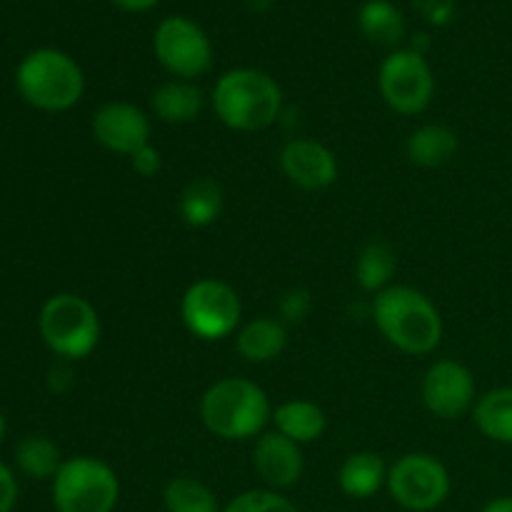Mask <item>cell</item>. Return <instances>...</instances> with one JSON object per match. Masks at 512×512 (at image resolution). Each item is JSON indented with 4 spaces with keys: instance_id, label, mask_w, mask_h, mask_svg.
Returning <instances> with one entry per match:
<instances>
[{
    "instance_id": "1",
    "label": "cell",
    "mask_w": 512,
    "mask_h": 512,
    "mask_svg": "<svg viewBox=\"0 0 512 512\" xmlns=\"http://www.w3.org/2000/svg\"><path fill=\"white\" fill-rule=\"evenodd\" d=\"M373 323L400 353L428 355L443 340V318L433 300L410 285H390L373 300Z\"/></svg>"
},
{
    "instance_id": "2",
    "label": "cell",
    "mask_w": 512,
    "mask_h": 512,
    "mask_svg": "<svg viewBox=\"0 0 512 512\" xmlns=\"http://www.w3.org/2000/svg\"><path fill=\"white\" fill-rule=\"evenodd\" d=\"M215 118L238 133L265 130L283 110V90L278 80L258 68H233L223 73L210 93Z\"/></svg>"
},
{
    "instance_id": "3",
    "label": "cell",
    "mask_w": 512,
    "mask_h": 512,
    "mask_svg": "<svg viewBox=\"0 0 512 512\" xmlns=\"http://www.w3.org/2000/svg\"><path fill=\"white\" fill-rule=\"evenodd\" d=\"M273 418L268 393L245 378H223L200 398V420L220 440H250Z\"/></svg>"
},
{
    "instance_id": "4",
    "label": "cell",
    "mask_w": 512,
    "mask_h": 512,
    "mask_svg": "<svg viewBox=\"0 0 512 512\" xmlns=\"http://www.w3.org/2000/svg\"><path fill=\"white\" fill-rule=\"evenodd\" d=\"M20 98L45 113H63L80 103L85 75L78 60L58 48H38L20 60L15 70Z\"/></svg>"
},
{
    "instance_id": "5",
    "label": "cell",
    "mask_w": 512,
    "mask_h": 512,
    "mask_svg": "<svg viewBox=\"0 0 512 512\" xmlns=\"http://www.w3.org/2000/svg\"><path fill=\"white\" fill-rule=\"evenodd\" d=\"M40 338L58 358L83 360L98 348V310L75 293H58L40 308Z\"/></svg>"
},
{
    "instance_id": "6",
    "label": "cell",
    "mask_w": 512,
    "mask_h": 512,
    "mask_svg": "<svg viewBox=\"0 0 512 512\" xmlns=\"http://www.w3.org/2000/svg\"><path fill=\"white\" fill-rule=\"evenodd\" d=\"M118 498L115 470L90 455L65 460L53 478V505L58 512H113Z\"/></svg>"
},
{
    "instance_id": "7",
    "label": "cell",
    "mask_w": 512,
    "mask_h": 512,
    "mask_svg": "<svg viewBox=\"0 0 512 512\" xmlns=\"http://www.w3.org/2000/svg\"><path fill=\"white\" fill-rule=\"evenodd\" d=\"M180 318L185 328L205 343L238 333L243 318L240 295L218 278L195 280L180 300Z\"/></svg>"
},
{
    "instance_id": "8",
    "label": "cell",
    "mask_w": 512,
    "mask_h": 512,
    "mask_svg": "<svg viewBox=\"0 0 512 512\" xmlns=\"http://www.w3.org/2000/svg\"><path fill=\"white\" fill-rule=\"evenodd\" d=\"M153 53L178 80L203 78L213 68V43L208 33L185 15H168L160 20L153 35Z\"/></svg>"
},
{
    "instance_id": "9",
    "label": "cell",
    "mask_w": 512,
    "mask_h": 512,
    "mask_svg": "<svg viewBox=\"0 0 512 512\" xmlns=\"http://www.w3.org/2000/svg\"><path fill=\"white\" fill-rule=\"evenodd\" d=\"M388 493L403 510L430 512L448 500V468L435 455L408 453L388 468Z\"/></svg>"
},
{
    "instance_id": "10",
    "label": "cell",
    "mask_w": 512,
    "mask_h": 512,
    "mask_svg": "<svg viewBox=\"0 0 512 512\" xmlns=\"http://www.w3.org/2000/svg\"><path fill=\"white\" fill-rule=\"evenodd\" d=\"M378 88L395 113L418 115L433 103L435 78L420 50L398 48L380 65Z\"/></svg>"
},
{
    "instance_id": "11",
    "label": "cell",
    "mask_w": 512,
    "mask_h": 512,
    "mask_svg": "<svg viewBox=\"0 0 512 512\" xmlns=\"http://www.w3.org/2000/svg\"><path fill=\"white\" fill-rule=\"evenodd\" d=\"M423 405L443 420H455L475 408V378L458 360H435L420 383Z\"/></svg>"
},
{
    "instance_id": "12",
    "label": "cell",
    "mask_w": 512,
    "mask_h": 512,
    "mask_svg": "<svg viewBox=\"0 0 512 512\" xmlns=\"http://www.w3.org/2000/svg\"><path fill=\"white\" fill-rule=\"evenodd\" d=\"M90 128H93V138L105 150L125 155V158L148 145L150 133H153L148 113L128 100H110V103L100 105L93 113Z\"/></svg>"
},
{
    "instance_id": "13",
    "label": "cell",
    "mask_w": 512,
    "mask_h": 512,
    "mask_svg": "<svg viewBox=\"0 0 512 512\" xmlns=\"http://www.w3.org/2000/svg\"><path fill=\"white\" fill-rule=\"evenodd\" d=\"M280 170L303 190H325L338 180V160L328 145L310 138L288 140L280 150Z\"/></svg>"
},
{
    "instance_id": "14",
    "label": "cell",
    "mask_w": 512,
    "mask_h": 512,
    "mask_svg": "<svg viewBox=\"0 0 512 512\" xmlns=\"http://www.w3.org/2000/svg\"><path fill=\"white\" fill-rule=\"evenodd\" d=\"M253 468L265 488L283 493L303 478V445L280 433H263L255 440Z\"/></svg>"
},
{
    "instance_id": "15",
    "label": "cell",
    "mask_w": 512,
    "mask_h": 512,
    "mask_svg": "<svg viewBox=\"0 0 512 512\" xmlns=\"http://www.w3.org/2000/svg\"><path fill=\"white\" fill-rule=\"evenodd\" d=\"M205 95L193 80H168L158 85L150 95V110L158 120L168 125H188L200 115Z\"/></svg>"
},
{
    "instance_id": "16",
    "label": "cell",
    "mask_w": 512,
    "mask_h": 512,
    "mask_svg": "<svg viewBox=\"0 0 512 512\" xmlns=\"http://www.w3.org/2000/svg\"><path fill=\"white\" fill-rule=\"evenodd\" d=\"M235 348L248 363H273L288 348V328L283 320L255 318L240 325L235 333Z\"/></svg>"
},
{
    "instance_id": "17",
    "label": "cell",
    "mask_w": 512,
    "mask_h": 512,
    "mask_svg": "<svg viewBox=\"0 0 512 512\" xmlns=\"http://www.w3.org/2000/svg\"><path fill=\"white\" fill-rule=\"evenodd\" d=\"M338 485L348 498L368 500L388 485V465L378 453L360 450L345 458L338 470Z\"/></svg>"
},
{
    "instance_id": "18",
    "label": "cell",
    "mask_w": 512,
    "mask_h": 512,
    "mask_svg": "<svg viewBox=\"0 0 512 512\" xmlns=\"http://www.w3.org/2000/svg\"><path fill=\"white\" fill-rule=\"evenodd\" d=\"M273 425L275 433L285 435L293 443L308 445L315 443L320 435L325 433V425H328V418H325L323 408L313 400H285L278 408L273 410Z\"/></svg>"
},
{
    "instance_id": "19",
    "label": "cell",
    "mask_w": 512,
    "mask_h": 512,
    "mask_svg": "<svg viewBox=\"0 0 512 512\" xmlns=\"http://www.w3.org/2000/svg\"><path fill=\"white\" fill-rule=\"evenodd\" d=\"M458 148L460 143L455 130L440 123H430L413 130L408 143H405L410 163L420 165V168H443L455 158Z\"/></svg>"
},
{
    "instance_id": "20",
    "label": "cell",
    "mask_w": 512,
    "mask_h": 512,
    "mask_svg": "<svg viewBox=\"0 0 512 512\" xmlns=\"http://www.w3.org/2000/svg\"><path fill=\"white\" fill-rule=\"evenodd\" d=\"M178 210L190 228H208L223 213V188L213 178L190 180L180 193Z\"/></svg>"
},
{
    "instance_id": "21",
    "label": "cell",
    "mask_w": 512,
    "mask_h": 512,
    "mask_svg": "<svg viewBox=\"0 0 512 512\" xmlns=\"http://www.w3.org/2000/svg\"><path fill=\"white\" fill-rule=\"evenodd\" d=\"M473 420L488 440L512 445V388H495L480 395L475 400Z\"/></svg>"
},
{
    "instance_id": "22",
    "label": "cell",
    "mask_w": 512,
    "mask_h": 512,
    "mask_svg": "<svg viewBox=\"0 0 512 512\" xmlns=\"http://www.w3.org/2000/svg\"><path fill=\"white\" fill-rule=\"evenodd\" d=\"M358 28L370 43L395 48L405 35V18L390 0H365L360 5Z\"/></svg>"
},
{
    "instance_id": "23",
    "label": "cell",
    "mask_w": 512,
    "mask_h": 512,
    "mask_svg": "<svg viewBox=\"0 0 512 512\" xmlns=\"http://www.w3.org/2000/svg\"><path fill=\"white\" fill-rule=\"evenodd\" d=\"M395 273H398V255L388 243H368L358 255L355 263V280L365 293H383L393 285Z\"/></svg>"
},
{
    "instance_id": "24",
    "label": "cell",
    "mask_w": 512,
    "mask_h": 512,
    "mask_svg": "<svg viewBox=\"0 0 512 512\" xmlns=\"http://www.w3.org/2000/svg\"><path fill=\"white\" fill-rule=\"evenodd\" d=\"M15 463L20 473L33 480H53L58 470L63 468V455L60 448L45 435H28L15 448Z\"/></svg>"
},
{
    "instance_id": "25",
    "label": "cell",
    "mask_w": 512,
    "mask_h": 512,
    "mask_svg": "<svg viewBox=\"0 0 512 512\" xmlns=\"http://www.w3.org/2000/svg\"><path fill=\"white\" fill-rule=\"evenodd\" d=\"M165 512H223L213 490L198 478L178 475L163 490Z\"/></svg>"
},
{
    "instance_id": "26",
    "label": "cell",
    "mask_w": 512,
    "mask_h": 512,
    "mask_svg": "<svg viewBox=\"0 0 512 512\" xmlns=\"http://www.w3.org/2000/svg\"><path fill=\"white\" fill-rule=\"evenodd\" d=\"M223 512H300L293 505V500L285 498L278 490H245L235 495Z\"/></svg>"
},
{
    "instance_id": "27",
    "label": "cell",
    "mask_w": 512,
    "mask_h": 512,
    "mask_svg": "<svg viewBox=\"0 0 512 512\" xmlns=\"http://www.w3.org/2000/svg\"><path fill=\"white\" fill-rule=\"evenodd\" d=\"M310 310H313V298L303 288L290 290L280 300V315H283L285 323H303L310 315Z\"/></svg>"
},
{
    "instance_id": "28",
    "label": "cell",
    "mask_w": 512,
    "mask_h": 512,
    "mask_svg": "<svg viewBox=\"0 0 512 512\" xmlns=\"http://www.w3.org/2000/svg\"><path fill=\"white\" fill-rule=\"evenodd\" d=\"M128 160H130V168H133V173H138L140 178H155V175L160 173V168H163V155H160V150L155 148L153 143H148V145H143L140 150H135Z\"/></svg>"
},
{
    "instance_id": "29",
    "label": "cell",
    "mask_w": 512,
    "mask_h": 512,
    "mask_svg": "<svg viewBox=\"0 0 512 512\" xmlns=\"http://www.w3.org/2000/svg\"><path fill=\"white\" fill-rule=\"evenodd\" d=\"M415 5L425 15V20L433 25H448L455 18L453 0H415Z\"/></svg>"
},
{
    "instance_id": "30",
    "label": "cell",
    "mask_w": 512,
    "mask_h": 512,
    "mask_svg": "<svg viewBox=\"0 0 512 512\" xmlns=\"http://www.w3.org/2000/svg\"><path fill=\"white\" fill-rule=\"evenodd\" d=\"M18 503V480L13 470L0 463V512H10Z\"/></svg>"
},
{
    "instance_id": "31",
    "label": "cell",
    "mask_w": 512,
    "mask_h": 512,
    "mask_svg": "<svg viewBox=\"0 0 512 512\" xmlns=\"http://www.w3.org/2000/svg\"><path fill=\"white\" fill-rule=\"evenodd\" d=\"M110 3L118 10H123V13H148L160 0H110Z\"/></svg>"
},
{
    "instance_id": "32",
    "label": "cell",
    "mask_w": 512,
    "mask_h": 512,
    "mask_svg": "<svg viewBox=\"0 0 512 512\" xmlns=\"http://www.w3.org/2000/svg\"><path fill=\"white\" fill-rule=\"evenodd\" d=\"M480 512H512V495H503V498H493L490 503H485V508Z\"/></svg>"
},
{
    "instance_id": "33",
    "label": "cell",
    "mask_w": 512,
    "mask_h": 512,
    "mask_svg": "<svg viewBox=\"0 0 512 512\" xmlns=\"http://www.w3.org/2000/svg\"><path fill=\"white\" fill-rule=\"evenodd\" d=\"M5 435H8V420H5V415L0 413V443L5 440Z\"/></svg>"
}]
</instances>
